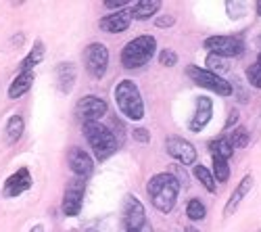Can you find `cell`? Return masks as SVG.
<instances>
[{
  "label": "cell",
  "instance_id": "cell-23",
  "mask_svg": "<svg viewBox=\"0 0 261 232\" xmlns=\"http://www.w3.org/2000/svg\"><path fill=\"white\" fill-rule=\"evenodd\" d=\"M192 167H194V176H197V180L207 188L209 193H215L217 184H215V176L211 174L209 167H205V165H192Z\"/></svg>",
  "mask_w": 261,
  "mask_h": 232
},
{
  "label": "cell",
  "instance_id": "cell-35",
  "mask_svg": "<svg viewBox=\"0 0 261 232\" xmlns=\"http://www.w3.org/2000/svg\"><path fill=\"white\" fill-rule=\"evenodd\" d=\"M134 232H153V226H150V222H146L144 226H140V228L134 230Z\"/></svg>",
  "mask_w": 261,
  "mask_h": 232
},
{
  "label": "cell",
  "instance_id": "cell-37",
  "mask_svg": "<svg viewBox=\"0 0 261 232\" xmlns=\"http://www.w3.org/2000/svg\"><path fill=\"white\" fill-rule=\"evenodd\" d=\"M184 232H199V230H197V228H192V226H188V228H186Z\"/></svg>",
  "mask_w": 261,
  "mask_h": 232
},
{
  "label": "cell",
  "instance_id": "cell-34",
  "mask_svg": "<svg viewBox=\"0 0 261 232\" xmlns=\"http://www.w3.org/2000/svg\"><path fill=\"white\" fill-rule=\"evenodd\" d=\"M236 119H238V111H236V109H232V111H230V117L226 119V130H228V128H232V125L236 123Z\"/></svg>",
  "mask_w": 261,
  "mask_h": 232
},
{
  "label": "cell",
  "instance_id": "cell-6",
  "mask_svg": "<svg viewBox=\"0 0 261 232\" xmlns=\"http://www.w3.org/2000/svg\"><path fill=\"white\" fill-rule=\"evenodd\" d=\"M84 65L92 78L100 80L109 67V48L102 42H92V44H88L84 50Z\"/></svg>",
  "mask_w": 261,
  "mask_h": 232
},
{
  "label": "cell",
  "instance_id": "cell-26",
  "mask_svg": "<svg viewBox=\"0 0 261 232\" xmlns=\"http://www.w3.org/2000/svg\"><path fill=\"white\" fill-rule=\"evenodd\" d=\"M228 140L232 142L234 149H245V146L249 144V132H247V128H236V130H232L230 136H228Z\"/></svg>",
  "mask_w": 261,
  "mask_h": 232
},
{
  "label": "cell",
  "instance_id": "cell-10",
  "mask_svg": "<svg viewBox=\"0 0 261 232\" xmlns=\"http://www.w3.org/2000/svg\"><path fill=\"white\" fill-rule=\"evenodd\" d=\"M148 222L146 218V209L140 203V199H136L134 195H127L123 201V224H125V232H134L140 226H144Z\"/></svg>",
  "mask_w": 261,
  "mask_h": 232
},
{
  "label": "cell",
  "instance_id": "cell-24",
  "mask_svg": "<svg viewBox=\"0 0 261 232\" xmlns=\"http://www.w3.org/2000/svg\"><path fill=\"white\" fill-rule=\"evenodd\" d=\"M213 157V176L217 182H228L230 178V165H228V159H222L217 155H211Z\"/></svg>",
  "mask_w": 261,
  "mask_h": 232
},
{
  "label": "cell",
  "instance_id": "cell-19",
  "mask_svg": "<svg viewBox=\"0 0 261 232\" xmlns=\"http://www.w3.org/2000/svg\"><path fill=\"white\" fill-rule=\"evenodd\" d=\"M57 75H59V88L61 92H69L73 88V82H75V67L71 63H61L57 67Z\"/></svg>",
  "mask_w": 261,
  "mask_h": 232
},
{
  "label": "cell",
  "instance_id": "cell-9",
  "mask_svg": "<svg viewBox=\"0 0 261 232\" xmlns=\"http://www.w3.org/2000/svg\"><path fill=\"white\" fill-rule=\"evenodd\" d=\"M107 113V102L100 96L94 94H86L80 98L77 107H75V115L80 121L90 123V121H98L102 115Z\"/></svg>",
  "mask_w": 261,
  "mask_h": 232
},
{
  "label": "cell",
  "instance_id": "cell-14",
  "mask_svg": "<svg viewBox=\"0 0 261 232\" xmlns=\"http://www.w3.org/2000/svg\"><path fill=\"white\" fill-rule=\"evenodd\" d=\"M129 23H132V15H129V9H123L111 15H105L98 21V28L107 34H121L129 28Z\"/></svg>",
  "mask_w": 261,
  "mask_h": 232
},
{
  "label": "cell",
  "instance_id": "cell-16",
  "mask_svg": "<svg viewBox=\"0 0 261 232\" xmlns=\"http://www.w3.org/2000/svg\"><path fill=\"white\" fill-rule=\"evenodd\" d=\"M251 188H253V176H245L241 182H238V186L234 188V193L230 195V199H228V203H226V207H224V216H226V218H230V216L236 212L238 205L245 201V197L249 195Z\"/></svg>",
  "mask_w": 261,
  "mask_h": 232
},
{
  "label": "cell",
  "instance_id": "cell-12",
  "mask_svg": "<svg viewBox=\"0 0 261 232\" xmlns=\"http://www.w3.org/2000/svg\"><path fill=\"white\" fill-rule=\"evenodd\" d=\"M67 165H69V170H71L77 178H88V176H92V172H94V161H92V157L86 153L84 149H77V146H73V149L67 151Z\"/></svg>",
  "mask_w": 261,
  "mask_h": 232
},
{
  "label": "cell",
  "instance_id": "cell-29",
  "mask_svg": "<svg viewBox=\"0 0 261 232\" xmlns=\"http://www.w3.org/2000/svg\"><path fill=\"white\" fill-rule=\"evenodd\" d=\"M207 65H209V71L217 73L220 69H228V65H224V59L222 57H215V55H209L207 57Z\"/></svg>",
  "mask_w": 261,
  "mask_h": 232
},
{
  "label": "cell",
  "instance_id": "cell-33",
  "mask_svg": "<svg viewBox=\"0 0 261 232\" xmlns=\"http://www.w3.org/2000/svg\"><path fill=\"white\" fill-rule=\"evenodd\" d=\"M155 25L157 28H169V25H173V15H161V17H157L155 19Z\"/></svg>",
  "mask_w": 261,
  "mask_h": 232
},
{
  "label": "cell",
  "instance_id": "cell-11",
  "mask_svg": "<svg viewBox=\"0 0 261 232\" xmlns=\"http://www.w3.org/2000/svg\"><path fill=\"white\" fill-rule=\"evenodd\" d=\"M165 149H167L169 157L180 161L182 165H194V161H197V149L182 136H167Z\"/></svg>",
  "mask_w": 261,
  "mask_h": 232
},
{
  "label": "cell",
  "instance_id": "cell-3",
  "mask_svg": "<svg viewBox=\"0 0 261 232\" xmlns=\"http://www.w3.org/2000/svg\"><path fill=\"white\" fill-rule=\"evenodd\" d=\"M84 136L88 140L90 149L94 151V157L98 161L109 159L115 151H117V140L115 134L102 125L100 121H90V123H84Z\"/></svg>",
  "mask_w": 261,
  "mask_h": 232
},
{
  "label": "cell",
  "instance_id": "cell-22",
  "mask_svg": "<svg viewBox=\"0 0 261 232\" xmlns=\"http://www.w3.org/2000/svg\"><path fill=\"white\" fill-rule=\"evenodd\" d=\"M23 128H25L23 117H21V115H13V117L7 121V142L15 144L21 136H23Z\"/></svg>",
  "mask_w": 261,
  "mask_h": 232
},
{
  "label": "cell",
  "instance_id": "cell-13",
  "mask_svg": "<svg viewBox=\"0 0 261 232\" xmlns=\"http://www.w3.org/2000/svg\"><path fill=\"white\" fill-rule=\"evenodd\" d=\"M30 186H32V174H30L28 167H21V170H17L13 176L7 178L5 188H3V197L5 199H15L19 195H23Z\"/></svg>",
  "mask_w": 261,
  "mask_h": 232
},
{
  "label": "cell",
  "instance_id": "cell-1",
  "mask_svg": "<svg viewBox=\"0 0 261 232\" xmlns=\"http://www.w3.org/2000/svg\"><path fill=\"white\" fill-rule=\"evenodd\" d=\"M148 197L153 201V205L159 209L161 214H169L173 205L178 201V193H180V184L178 178L163 172V174H155L153 178L148 180Z\"/></svg>",
  "mask_w": 261,
  "mask_h": 232
},
{
  "label": "cell",
  "instance_id": "cell-4",
  "mask_svg": "<svg viewBox=\"0 0 261 232\" xmlns=\"http://www.w3.org/2000/svg\"><path fill=\"white\" fill-rule=\"evenodd\" d=\"M115 102L127 119L138 121L144 117V100L132 80H121L115 86Z\"/></svg>",
  "mask_w": 261,
  "mask_h": 232
},
{
  "label": "cell",
  "instance_id": "cell-32",
  "mask_svg": "<svg viewBox=\"0 0 261 232\" xmlns=\"http://www.w3.org/2000/svg\"><path fill=\"white\" fill-rule=\"evenodd\" d=\"M129 7V3L127 0H107L105 3V9H111V11H115V9H127Z\"/></svg>",
  "mask_w": 261,
  "mask_h": 232
},
{
  "label": "cell",
  "instance_id": "cell-27",
  "mask_svg": "<svg viewBox=\"0 0 261 232\" xmlns=\"http://www.w3.org/2000/svg\"><path fill=\"white\" fill-rule=\"evenodd\" d=\"M247 80H249V84L253 88H259L261 90V65H249L247 67Z\"/></svg>",
  "mask_w": 261,
  "mask_h": 232
},
{
  "label": "cell",
  "instance_id": "cell-25",
  "mask_svg": "<svg viewBox=\"0 0 261 232\" xmlns=\"http://www.w3.org/2000/svg\"><path fill=\"white\" fill-rule=\"evenodd\" d=\"M186 216H188L192 222H201V220H205V216H207V209H205V205H203L199 199H190V201L186 203Z\"/></svg>",
  "mask_w": 261,
  "mask_h": 232
},
{
  "label": "cell",
  "instance_id": "cell-20",
  "mask_svg": "<svg viewBox=\"0 0 261 232\" xmlns=\"http://www.w3.org/2000/svg\"><path fill=\"white\" fill-rule=\"evenodd\" d=\"M209 153L230 161V157L234 155V146H232V142L228 140V136H222V138H215V140L209 144Z\"/></svg>",
  "mask_w": 261,
  "mask_h": 232
},
{
  "label": "cell",
  "instance_id": "cell-39",
  "mask_svg": "<svg viewBox=\"0 0 261 232\" xmlns=\"http://www.w3.org/2000/svg\"><path fill=\"white\" fill-rule=\"evenodd\" d=\"M257 65H261V53H259V57H257Z\"/></svg>",
  "mask_w": 261,
  "mask_h": 232
},
{
  "label": "cell",
  "instance_id": "cell-17",
  "mask_svg": "<svg viewBox=\"0 0 261 232\" xmlns=\"http://www.w3.org/2000/svg\"><path fill=\"white\" fill-rule=\"evenodd\" d=\"M32 84H34V71H21L13 82H11V86H9V98H19V96H23L28 94V90L32 88Z\"/></svg>",
  "mask_w": 261,
  "mask_h": 232
},
{
  "label": "cell",
  "instance_id": "cell-36",
  "mask_svg": "<svg viewBox=\"0 0 261 232\" xmlns=\"http://www.w3.org/2000/svg\"><path fill=\"white\" fill-rule=\"evenodd\" d=\"M30 232H46V228H44V224H36Z\"/></svg>",
  "mask_w": 261,
  "mask_h": 232
},
{
  "label": "cell",
  "instance_id": "cell-21",
  "mask_svg": "<svg viewBox=\"0 0 261 232\" xmlns=\"http://www.w3.org/2000/svg\"><path fill=\"white\" fill-rule=\"evenodd\" d=\"M44 59V44H42V42L38 40L36 44H34V48H32V53L21 61V65H19V69L21 71H32L34 69V65H38V63Z\"/></svg>",
  "mask_w": 261,
  "mask_h": 232
},
{
  "label": "cell",
  "instance_id": "cell-18",
  "mask_svg": "<svg viewBox=\"0 0 261 232\" xmlns=\"http://www.w3.org/2000/svg\"><path fill=\"white\" fill-rule=\"evenodd\" d=\"M159 9H161L159 0H140V3H134V5H132V9H129V15H132V19L144 21V19H148V17L157 15Z\"/></svg>",
  "mask_w": 261,
  "mask_h": 232
},
{
  "label": "cell",
  "instance_id": "cell-15",
  "mask_svg": "<svg viewBox=\"0 0 261 232\" xmlns=\"http://www.w3.org/2000/svg\"><path fill=\"white\" fill-rule=\"evenodd\" d=\"M211 115H213V102H211V98L197 96V111H194V117L190 121V130L192 132H201L205 125L209 123Z\"/></svg>",
  "mask_w": 261,
  "mask_h": 232
},
{
  "label": "cell",
  "instance_id": "cell-30",
  "mask_svg": "<svg viewBox=\"0 0 261 232\" xmlns=\"http://www.w3.org/2000/svg\"><path fill=\"white\" fill-rule=\"evenodd\" d=\"M132 136H134L136 142H144V144L150 142V134H148L146 128H134V130H132Z\"/></svg>",
  "mask_w": 261,
  "mask_h": 232
},
{
  "label": "cell",
  "instance_id": "cell-38",
  "mask_svg": "<svg viewBox=\"0 0 261 232\" xmlns=\"http://www.w3.org/2000/svg\"><path fill=\"white\" fill-rule=\"evenodd\" d=\"M257 13L261 15V3H257Z\"/></svg>",
  "mask_w": 261,
  "mask_h": 232
},
{
  "label": "cell",
  "instance_id": "cell-5",
  "mask_svg": "<svg viewBox=\"0 0 261 232\" xmlns=\"http://www.w3.org/2000/svg\"><path fill=\"white\" fill-rule=\"evenodd\" d=\"M186 75L194 84H199L201 88H207V90L220 94V96H230L232 94V84L226 82L220 73H213V71L203 69V67H197V65H188L186 67Z\"/></svg>",
  "mask_w": 261,
  "mask_h": 232
},
{
  "label": "cell",
  "instance_id": "cell-28",
  "mask_svg": "<svg viewBox=\"0 0 261 232\" xmlns=\"http://www.w3.org/2000/svg\"><path fill=\"white\" fill-rule=\"evenodd\" d=\"M159 63L165 65V67H173L178 63V53L171 50V48H163L161 55H159Z\"/></svg>",
  "mask_w": 261,
  "mask_h": 232
},
{
  "label": "cell",
  "instance_id": "cell-7",
  "mask_svg": "<svg viewBox=\"0 0 261 232\" xmlns=\"http://www.w3.org/2000/svg\"><path fill=\"white\" fill-rule=\"evenodd\" d=\"M205 48L215 57L230 59L245 53V42L234 36H211L205 40Z\"/></svg>",
  "mask_w": 261,
  "mask_h": 232
},
{
  "label": "cell",
  "instance_id": "cell-31",
  "mask_svg": "<svg viewBox=\"0 0 261 232\" xmlns=\"http://www.w3.org/2000/svg\"><path fill=\"white\" fill-rule=\"evenodd\" d=\"M226 11L232 13V19H238V17L243 15V11H245V5H241V3H228L226 5Z\"/></svg>",
  "mask_w": 261,
  "mask_h": 232
},
{
  "label": "cell",
  "instance_id": "cell-2",
  "mask_svg": "<svg viewBox=\"0 0 261 232\" xmlns=\"http://www.w3.org/2000/svg\"><path fill=\"white\" fill-rule=\"evenodd\" d=\"M155 50H157V40L153 36H138L123 46L121 65L125 69H140L153 59Z\"/></svg>",
  "mask_w": 261,
  "mask_h": 232
},
{
  "label": "cell",
  "instance_id": "cell-8",
  "mask_svg": "<svg viewBox=\"0 0 261 232\" xmlns=\"http://www.w3.org/2000/svg\"><path fill=\"white\" fill-rule=\"evenodd\" d=\"M84 193H86V182L82 178H75L67 184V188H65V197H63V214L67 218H75L82 212Z\"/></svg>",
  "mask_w": 261,
  "mask_h": 232
}]
</instances>
